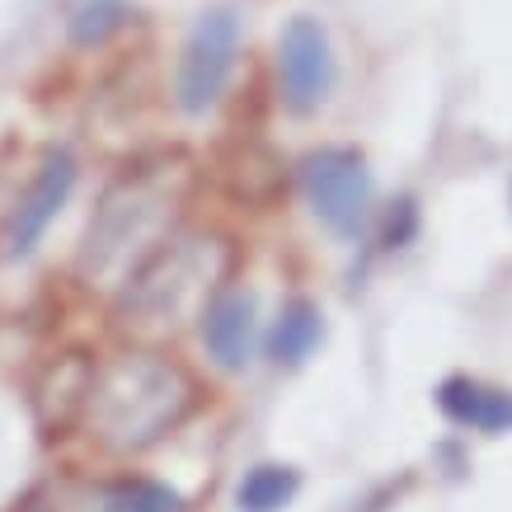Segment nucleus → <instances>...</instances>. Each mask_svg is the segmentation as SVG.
Here are the masks:
<instances>
[{
	"instance_id": "11",
	"label": "nucleus",
	"mask_w": 512,
	"mask_h": 512,
	"mask_svg": "<svg viewBox=\"0 0 512 512\" xmlns=\"http://www.w3.org/2000/svg\"><path fill=\"white\" fill-rule=\"evenodd\" d=\"M123 19H127L123 0H90V5H80L76 19H71V43H76V47L104 43L109 33L123 29Z\"/></svg>"
},
{
	"instance_id": "6",
	"label": "nucleus",
	"mask_w": 512,
	"mask_h": 512,
	"mask_svg": "<svg viewBox=\"0 0 512 512\" xmlns=\"http://www.w3.org/2000/svg\"><path fill=\"white\" fill-rule=\"evenodd\" d=\"M254 315H259V306H254V292H245V287L217 292L202 311V343L226 372H240L254 353V329H259Z\"/></svg>"
},
{
	"instance_id": "8",
	"label": "nucleus",
	"mask_w": 512,
	"mask_h": 512,
	"mask_svg": "<svg viewBox=\"0 0 512 512\" xmlns=\"http://www.w3.org/2000/svg\"><path fill=\"white\" fill-rule=\"evenodd\" d=\"M320 339H325V315H320V306L306 301V296H296V301L282 306L278 325L268 334V353H273V362H282V367H301V362L320 348Z\"/></svg>"
},
{
	"instance_id": "1",
	"label": "nucleus",
	"mask_w": 512,
	"mask_h": 512,
	"mask_svg": "<svg viewBox=\"0 0 512 512\" xmlns=\"http://www.w3.org/2000/svg\"><path fill=\"white\" fill-rule=\"evenodd\" d=\"M193 404V381L165 357H123L94 386V419L113 447L141 451L160 442Z\"/></svg>"
},
{
	"instance_id": "7",
	"label": "nucleus",
	"mask_w": 512,
	"mask_h": 512,
	"mask_svg": "<svg viewBox=\"0 0 512 512\" xmlns=\"http://www.w3.org/2000/svg\"><path fill=\"white\" fill-rule=\"evenodd\" d=\"M437 409L470 433H512V390H498L475 376H447L437 386Z\"/></svg>"
},
{
	"instance_id": "4",
	"label": "nucleus",
	"mask_w": 512,
	"mask_h": 512,
	"mask_svg": "<svg viewBox=\"0 0 512 512\" xmlns=\"http://www.w3.org/2000/svg\"><path fill=\"white\" fill-rule=\"evenodd\" d=\"M282 104L292 113H315L334 90V47L320 19H292L278 38Z\"/></svg>"
},
{
	"instance_id": "10",
	"label": "nucleus",
	"mask_w": 512,
	"mask_h": 512,
	"mask_svg": "<svg viewBox=\"0 0 512 512\" xmlns=\"http://www.w3.org/2000/svg\"><path fill=\"white\" fill-rule=\"evenodd\" d=\"M184 498L156 480H118L104 494V512H179Z\"/></svg>"
},
{
	"instance_id": "2",
	"label": "nucleus",
	"mask_w": 512,
	"mask_h": 512,
	"mask_svg": "<svg viewBox=\"0 0 512 512\" xmlns=\"http://www.w3.org/2000/svg\"><path fill=\"white\" fill-rule=\"evenodd\" d=\"M301 188H306V202L311 212L325 221L334 235L343 240H357L367 217H372V170L367 160L348 151V146H325V151H311L301 160Z\"/></svg>"
},
{
	"instance_id": "9",
	"label": "nucleus",
	"mask_w": 512,
	"mask_h": 512,
	"mask_svg": "<svg viewBox=\"0 0 512 512\" xmlns=\"http://www.w3.org/2000/svg\"><path fill=\"white\" fill-rule=\"evenodd\" d=\"M301 489V475L292 466H254L235 489L240 512H282Z\"/></svg>"
},
{
	"instance_id": "3",
	"label": "nucleus",
	"mask_w": 512,
	"mask_h": 512,
	"mask_svg": "<svg viewBox=\"0 0 512 512\" xmlns=\"http://www.w3.org/2000/svg\"><path fill=\"white\" fill-rule=\"evenodd\" d=\"M235 52H240V19L231 10H207L193 24L179 57V109L184 113H207L221 99L226 80L235 71Z\"/></svg>"
},
{
	"instance_id": "5",
	"label": "nucleus",
	"mask_w": 512,
	"mask_h": 512,
	"mask_svg": "<svg viewBox=\"0 0 512 512\" xmlns=\"http://www.w3.org/2000/svg\"><path fill=\"white\" fill-rule=\"evenodd\" d=\"M76 188V156L71 151H52L43 160V170L33 174V184L24 188V198L15 202V212L5 221V254H29L43 231L62 217V207L71 202Z\"/></svg>"
}]
</instances>
